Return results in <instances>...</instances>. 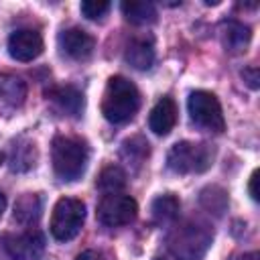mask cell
Here are the masks:
<instances>
[{
	"mask_svg": "<svg viewBox=\"0 0 260 260\" xmlns=\"http://www.w3.org/2000/svg\"><path fill=\"white\" fill-rule=\"evenodd\" d=\"M138 108H140V93L136 85L122 75L110 77L102 100V114L106 116V120L112 124H124L134 118Z\"/></svg>",
	"mask_w": 260,
	"mask_h": 260,
	"instance_id": "1",
	"label": "cell"
},
{
	"mask_svg": "<svg viewBox=\"0 0 260 260\" xmlns=\"http://www.w3.org/2000/svg\"><path fill=\"white\" fill-rule=\"evenodd\" d=\"M211 244V232L197 221H183L167 236V248L175 260H201Z\"/></svg>",
	"mask_w": 260,
	"mask_h": 260,
	"instance_id": "2",
	"label": "cell"
},
{
	"mask_svg": "<svg viewBox=\"0 0 260 260\" xmlns=\"http://www.w3.org/2000/svg\"><path fill=\"white\" fill-rule=\"evenodd\" d=\"M51 158L61 181H77L87 167V148L77 138L57 136L51 144Z\"/></svg>",
	"mask_w": 260,
	"mask_h": 260,
	"instance_id": "3",
	"label": "cell"
},
{
	"mask_svg": "<svg viewBox=\"0 0 260 260\" xmlns=\"http://www.w3.org/2000/svg\"><path fill=\"white\" fill-rule=\"evenodd\" d=\"M211 160H213V150L209 144L189 142V140L173 144L167 154V165L177 175L203 173L211 167Z\"/></svg>",
	"mask_w": 260,
	"mask_h": 260,
	"instance_id": "4",
	"label": "cell"
},
{
	"mask_svg": "<svg viewBox=\"0 0 260 260\" xmlns=\"http://www.w3.org/2000/svg\"><path fill=\"white\" fill-rule=\"evenodd\" d=\"M85 219V205L81 199L75 197H61L55 207H53V215H51V234L55 240L59 242H67L73 240Z\"/></svg>",
	"mask_w": 260,
	"mask_h": 260,
	"instance_id": "5",
	"label": "cell"
},
{
	"mask_svg": "<svg viewBox=\"0 0 260 260\" xmlns=\"http://www.w3.org/2000/svg\"><path fill=\"white\" fill-rule=\"evenodd\" d=\"M187 108H189L191 120L197 126L211 132H223L225 120L221 114V106L211 91H203V89L193 91L187 100Z\"/></svg>",
	"mask_w": 260,
	"mask_h": 260,
	"instance_id": "6",
	"label": "cell"
},
{
	"mask_svg": "<svg viewBox=\"0 0 260 260\" xmlns=\"http://www.w3.org/2000/svg\"><path fill=\"white\" fill-rule=\"evenodd\" d=\"M98 219L108 228H118L130 223L136 213L138 205L130 195L124 193H108L98 203Z\"/></svg>",
	"mask_w": 260,
	"mask_h": 260,
	"instance_id": "7",
	"label": "cell"
},
{
	"mask_svg": "<svg viewBox=\"0 0 260 260\" xmlns=\"http://www.w3.org/2000/svg\"><path fill=\"white\" fill-rule=\"evenodd\" d=\"M2 244L12 260H39L45 252V238L32 228L16 236H4Z\"/></svg>",
	"mask_w": 260,
	"mask_h": 260,
	"instance_id": "8",
	"label": "cell"
},
{
	"mask_svg": "<svg viewBox=\"0 0 260 260\" xmlns=\"http://www.w3.org/2000/svg\"><path fill=\"white\" fill-rule=\"evenodd\" d=\"M8 53L16 61H32L43 53V37L32 28L14 30L8 37Z\"/></svg>",
	"mask_w": 260,
	"mask_h": 260,
	"instance_id": "9",
	"label": "cell"
},
{
	"mask_svg": "<svg viewBox=\"0 0 260 260\" xmlns=\"http://www.w3.org/2000/svg\"><path fill=\"white\" fill-rule=\"evenodd\" d=\"M59 45L67 57H71L75 61H83L93 53L95 41L83 28H67L59 35Z\"/></svg>",
	"mask_w": 260,
	"mask_h": 260,
	"instance_id": "10",
	"label": "cell"
},
{
	"mask_svg": "<svg viewBox=\"0 0 260 260\" xmlns=\"http://www.w3.org/2000/svg\"><path fill=\"white\" fill-rule=\"evenodd\" d=\"M175 124H177V104L173 102V98L165 95L150 110L148 128L158 136H167L175 128Z\"/></svg>",
	"mask_w": 260,
	"mask_h": 260,
	"instance_id": "11",
	"label": "cell"
},
{
	"mask_svg": "<svg viewBox=\"0 0 260 260\" xmlns=\"http://www.w3.org/2000/svg\"><path fill=\"white\" fill-rule=\"evenodd\" d=\"M250 39H252V32L248 24L238 22V20H225L221 24V41L228 51L232 53L244 51L250 45Z\"/></svg>",
	"mask_w": 260,
	"mask_h": 260,
	"instance_id": "12",
	"label": "cell"
},
{
	"mask_svg": "<svg viewBox=\"0 0 260 260\" xmlns=\"http://www.w3.org/2000/svg\"><path fill=\"white\" fill-rule=\"evenodd\" d=\"M126 61L138 69V71H146L152 67L154 63V49H152V43L150 41H144V39H134L128 43L126 47V53H124Z\"/></svg>",
	"mask_w": 260,
	"mask_h": 260,
	"instance_id": "13",
	"label": "cell"
},
{
	"mask_svg": "<svg viewBox=\"0 0 260 260\" xmlns=\"http://www.w3.org/2000/svg\"><path fill=\"white\" fill-rule=\"evenodd\" d=\"M43 203L37 193H24L14 203V221L20 225H32L41 217Z\"/></svg>",
	"mask_w": 260,
	"mask_h": 260,
	"instance_id": "14",
	"label": "cell"
},
{
	"mask_svg": "<svg viewBox=\"0 0 260 260\" xmlns=\"http://www.w3.org/2000/svg\"><path fill=\"white\" fill-rule=\"evenodd\" d=\"M57 106L61 112L65 114H71V116H77L83 108V98L81 93L73 87V85H61V87H53L49 93H47Z\"/></svg>",
	"mask_w": 260,
	"mask_h": 260,
	"instance_id": "15",
	"label": "cell"
},
{
	"mask_svg": "<svg viewBox=\"0 0 260 260\" xmlns=\"http://www.w3.org/2000/svg\"><path fill=\"white\" fill-rule=\"evenodd\" d=\"M35 160H37L35 142L20 138L12 144V148H10V169L12 171H18V173L28 171V169L35 167Z\"/></svg>",
	"mask_w": 260,
	"mask_h": 260,
	"instance_id": "16",
	"label": "cell"
},
{
	"mask_svg": "<svg viewBox=\"0 0 260 260\" xmlns=\"http://www.w3.org/2000/svg\"><path fill=\"white\" fill-rule=\"evenodd\" d=\"M26 98V83L10 73H2L0 75V100L12 108L22 106Z\"/></svg>",
	"mask_w": 260,
	"mask_h": 260,
	"instance_id": "17",
	"label": "cell"
},
{
	"mask_svg": "<svg viewBox=\"0 0 260 260\" xmlns=\"http://www.w3.org/2000/svg\"><path fill=\"white\" fill-rule=\"evenodd\" d=\"M120 8H122L124 18L132 24H150L156 20V8L152 2L130 0V2H122Z\"/></svg>",
	"mask_w": 260,
	"mask_h": 260,
	"instance_id": "18",
	"label": "cell"
},
{
	"mask_svg": "<svg viewBox=\"0 0 260 260\" xmlns=\"http://www.w3.org/2000/svg\"><path fill=\"white\" fill-rule=\"evenodd\" d=\"M179 207H181V203L173 193L158 195L152 201V217L156 223H169L179 215Z\"/></svg>",
	"mask_w": 260,
	"mask_h": 260,
	"instance_id": "19",
	"label": "cell"
},
{
	"mask_svg": "<svg viewBox=\"0 0 260 260\" xmlns=\"http://www.w3.org/2000/svg\"><path fill=\"white\" fill-rule=\"evenodd\" d=\"M95 185H98L106 195H108V193H120V191L124 189V185H126V173H124L120 167L110 165V167L102 169V173H100Z\"/></svg>",
	"mask_w": 260,
	"mask_h": 260,
	"instance_id": "20",
	"label": "cell"
},
{
	"mask_svg": "<svg viewBox=\"0 0 260 260\" xmlns=\"http://www.w3.org/2000/svg\"><path fill=\"white\" fill-rule=\"evenodd\" d=\"M146 156H148V142L142 136H132L122 142V158L128 165H134L138 169Z\"/></svg>",
	"mask_w": 260,
	"mask_h": 260,
	"instance_id": "21",
	"label": "cell"
},
{
	"mask_svg": "<svg viewBox=\"0 0 260 260\" xmlns=\"http://www.w3.org/2000/svg\"><path fill=\"white\" fill-rule=\"evenodd\" d=\"M199 201L201 205L209 211V213H215V215H221L228 207V195L221 187L217 185H211V187H205L199 195Z\"/></svg>",
	"mask_w": 260,
	"mask_h": 260,
	"instance_id": "22",
	"label": "cell"
},
{
	"mask_svg": "<svg viewBox=\"0 0 260 260\" xmlns=\"http://www.w3.org/2000/svg\"><path fill=\"white\" fill-rule=\"evenodd\" d=\"M79 8H81V14L85 18L98 20L110 10V2H106V0H85V2H81Z\"/></svg>",
	"mask_w": 260,
	"mask_h": 260,
	"instance_id": "23",
	"label": "cell"
},
{
	"mask_svg": "<svg viewBox=\"0 0 260 260\" xmlns=\"http://www.w3.org/2000/svg\"><path fill=\"white\" fill-rule=\"evenodd\" d=\"M242 79L248 83V87H252V89H258V81H260V73H258V69L256 67H248V69H244L242 71Z\"/></svg>",
	"mask_w": 260,
	"mask_h": 260,
	"instance_id": "24",
	"label": "cell"
},
{
	"mask_svg": "<svg viewBox=\"0 0 260 260\" xmlns=\"http://www.w3.org/2000/svg\"><path fill=\"white\" fill-rule=\"evenodd\" d=\"M75 260H106V258H104V254L98 252V250H85V252H81Z\"/></svg>",
	"mask_w": 260,
	"mask_h": 260,
	"instance_id": "25",
	"label": "cell"
},
{
	"mask_svg": "<svg viewBox=\"0 0 260 260\" xmlns=\"http://www.w3.org/2000/svg\"><path fill=\"white\" fill-rule=\"evenodd\" d=\"M250 195H252V199L254 201H258V197H260V193H258V171H254L252 173V177H250Z\"/></svg>",
	"mask_w": 260,
	"mask_h": 260,
	"instance_id": "26",
	"label": "cell"
},
{
	"mask_svg": "<svg viewBox=\"0 0 260 260\" xmlns=\"http://www.w3.org/2000/svg\"><path fill=\"white\" fill-rule=\"evenodd\" d=\"M4 207H6V197L0 193V217H2V213H4Z\"/></svg>",
	"mask_w": 260,
	"mask_h": 260,
	"instance_id": "27",
	"label": "cell"
},
{
	"mask_svg": "<svg viewBox=\"0 0 260 260\" xmlns=\"http://www.w3.org/2000/svg\"><path fill=\"white\" fill-rule=\"evenodd\" d=\"M240 260H258V254H256V252H252V254H244Z\"/></svg>",
	"mask_w": 260,
	"mask_h": 260,
	"instance_id": "28",
	"label": "cell"
},
{
	"mask_svg": "<svg viewBox=\"0 0 260 260\" xmlns=\"http://www.w3.org/2000/svg\"><path fill=\"white\" fill-rule=\"evenodd\" d=\"M2 160H4V154H2V152H0V165H2Z\"/></svg>",
	"mask_w": 260,
	"mask_h": 260,
	"instance_id": "29",
	"label": "cell"
},
{
	"mask_svg": "<svg viewBox=\"0 0 260 260\" xmlns=\"http://www.w3.org/2000/svg\"><path fill=\"white\" fill-rule=\"evenodd\" d=\"M156 260H171V258H156ZM175 260V258H173Z\"/></svg>",
	"mask_w": 260,
	"mask_h": 260,
	"instance_id": "30",
	"label": "cell"
}]
</instances>
